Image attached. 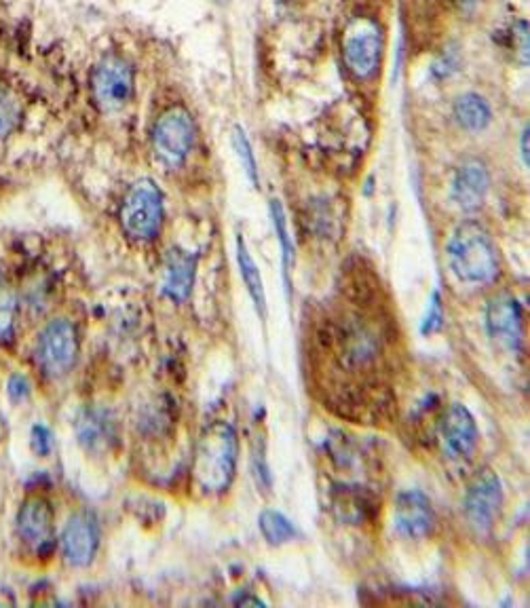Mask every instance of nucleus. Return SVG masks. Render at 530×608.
I'll return each mask as SVG.
<instances>
[{
  "instance_id": "f257e3e1",
  "label": "nucleus",
  "mask_w": 530,
  "mask_h": 608,
  "mask_svg": "<svg viewBox=\"0 0 530 608\" xmlns=\"http://www.w3.org/2000/svg\"><path fill=\"white\" fill-rule=\"evenodd\" d=\"M237 469V435L228 423L207 426L195 450L193 475L205 492L218 494L235 480Z\"/></svg>"
},
{
  "instance_id": "f03ea898",
  "label": "nucleus",
  "mask_w": 530,
  "mask_h": 608,
  "mask_svg": "<svg viewBox=\"0 0 530 608\" xmlns=\"http://www.w3.org/2000/svg\"><path fill=\"white\" fill-rule=\"evenodd\" d=\"M452 273L465 284H489L499 275V254L482 224L463 223L449 242Z\"/></svg>"
},
{
  "instance_id": "7ed1b4c3",
  "label": "nucleus",
  "mask_w": 530,
  "mask_h": 608,
  "mask_svg": "<svg viewBox=\"0 0 530 608\" xmlns=\"http://www.w3.org/2000/svg\"><path fill=\"white\" fill-rule=\"evenodd\" d=\"M164 224V195L153 180L134 184L121 205V226L134 242H153Z\"/></svg>"
},
{
  "instance_id": "20e7f679",
  "label": "nucleus",
  "mask_w": 530,
  "mask_h": 608,
  "mask_svg": "<svg viewBox=\"0 0 530 608\" xmlns=\"http://www.w3.org/2000/svg\"><path fill=\"white\" fill-rule=\"evenodd\" d=\"M330 346L338 364L349 372L370 370L381 357V343L374 327L362 322L357 315H347L338 320V324L332 330Z\"/></svg>"
},
{
  "instance_id": "39448f33",
  "label": "nucleus",
  "mask_w": 530,
  "mask_h": 608,
  "mask_svg": "<svg viewBox=\"0 0 530 608\" xmlns=\"http://www.w3.org/2000/svg\"><path fill=\"white\" fill-rule=\"evenodd\" d=\"M94 101L102 112H117L134 94V68L119 56L104 58L91 77Z\"/></svg>"
},
{
  "instance_id": "423d86ee",
  "label": "nucleus",
  "mask_w": 530,
  "mask_h": 608,
  "mask_svg": "<svg viewBox=\"0 0 530 608\" xmlns=\"http://www.w3.org/2000/svg\"><path fill=\"white\" fill-rule=\"evenodd\" d=\"M37 355L49 376H63L79 357V334L68 320H56L42 330Z\"/></svg>"
},
{
  "instance_id": "0eeeda50",
  "label": "nucleus",
  "mask_w": 530,
  "mask_h": 608,
  "mask_svg": "<svg viewBox=\"0 0 530 608\" xmlns=\"http://www.w3.org/2000/svg\"><path fill=\"white\" fill-rule=\"evenodd\" d=\"M153 144L161 161L180 165L195 144V122L184 108H171L153 129Z\"/></svg>"
},
{
  "instance_id": "6e6552de",
  "label": "nucleus",
  "mask_w": 530,
  "mask_h": 608,
  "mask_svg": "<svg viewBox=\"0 0 530 608\" xmlns=\"http://www.w3.org/2000/svg\"><path fill=\"white\" fill-rule=\"evenodd\" d=\"M383 56V35L374 21H355L347 30L343 58L355 79H370Z\"/></svg>"
},
{
  "instance_id": "1a4fd4ad",
  "label": "nucleus",
  "mask_w": 530,
  "mask_h": 608,
  "mask_svg": "<svg viewBox=\"0 0 530 608\" xmlns=\"http://www.w3.org/2000/svg\"><path fill=\"white\" fill-rule=\"evenodd\" d=\"M503 507V487L492 469H480L468 487L465 494V516L471 527L487 532L494 527Z\"/></svg>"
},
{
  "instance_id": "9d476101",
  "label": "nucleus",
  "mask_w": 530,
  "mask_h": 608,
  "mask_svg": "<svg viewBox=\"0 0 530 608\" xmlns=\"http://www.w3.org/2000/svg\"><path fill=\"white\" fill-rule=\"evenodd\" d=\"M100 546V527L98 520L81 511L68 520L61 535V551L70 567H87L96 558Z\"/></svg>"
},
{
  "instance_id": "9b49d317",
  "label": "nucleus",
  "mask_w": 530,
  "mask_h": 608,
  "mask_svg": "<svg viewBox=\"0 0 530 608\" xmlns=\"http://www.w3.org/2000/svg\"><path fill=\"white\" fill-rule=\"evenodd\" d=\"M53 520H56L53 509L41 497H32L23 501L18 513V532H20L21 541L41 556L49 553L56 537Z\"/></svg>"
},
{
  "instance_id": "f8f14e48",
  "label": "nucleus",
  "mask_w": 530,
  "mask_h": 608,
  "mask_svg": "<svg viewBox=\"0 0 530 608\" xmlns=\"http://www.w3.org/2000/svg\"><path fill=\"white\" fill-rule=\"evenodd\" d=\"M487 330L489 336L506 346V349H520L522 345V311L520 304L511 294L494 296L487 308Z\"/></svg>"
},
{
  "instance_id": "ddd939ff",
  "label": "nucleus",
  "mask_w": 530,
  "mask_h": 608,
  "mask_svg": "<svg viewBox=\"0 0 530 608\" xmlns=\"http://www.w3.org/2000/svg\"><path fill=\"white\" fill-rule=\"evenodd\" d=\"M435 522L433 507L428 494L419 490H406L398 497L393 509L395 530L406 539H423L428 537Z\"/></svg>"
},
{
  "instance_id": "4468645a",
  "label": "nucleus",
  "mask_w": 530,
  "mask_h": 608,
  "mask_svg": "<svg viewBox=\"0 0 530 608\" xmlns=\"http://www.w3.org/2000/svg\"><path fill=\"white\" fill-rule=\"evenodd\" d=\"M442 440L452 459L465 461L478 448V425L463 404H452L442 419Z\"/></svg>"
},
{
  "instance_id": "2eb2a0df",
  "label": "nucleus",
  "mask_w": 530,
  "mask_h": 608,
  "mask_svg": "<svg viewBox=\"0 0 530 608\" xmlns=\"http://www.w3.org/2000/svg\"><path fill=\"white\" fill-rule=\"evenodd\" d=\"M489 169L480 159H465L457 167L452 180V202L463 212H475L482 207L489 193Z\"/></svg>"
},
{
  "instance_id": "dca6fc26",
  "label": "nucleus",
  "mask_w": 530,
  "mask_h": 608,
  "mask_svg": "<svg viewBox=\"0 0 530 608\" xmlns=\"http://www.w3.org/2000/svg\"><path fill=\"white\" fill-rule=\"evenodd\" d=\"M164 277H161V287L167 298L184 303L195 284L197 275V254H190L180 247H174L165 254Z\"/></svg>"
},
{
  "instance_id": "f3484780",
  "label": "nucleus",
  "mask_w": 530,
  "mask_h": 608,
  "mask_svg": "<svg viewBox=\"0 0 530 608\" xmlns=\"http://www.w3.org/2000/svg\"><path fill=\"white\" fill-rule=\"evenodd\" d=\"M77 435L85 450L89 452H106L115 444L117 431L110 412L100 408H85L77 421Z\"/></svg>"
},
{
  "instance_id": "a211bd4d",
  "label": "nucleus",
  "mask_w": 530,
  "mask_h": 608,
  "mask_svg": "<svg viewBox=\"0 0 530 608\" xmlns=\"http://www.w3.org/2000/svg\"><path fill=\"white\" fill-rule=\"evenodd\" d=\"M454 119L468 131H482L489 127L492 112L489 101L478 94H465L454 101Z\"/></svg>"
},
{
  "instance_id": "6ab92c4d",
  "label": "nucleus",
  "mask_w": 530,
  "mask_h": 608,
  "mask_svg": "<svg viewBox=\"0 0 530 608\" xmlns=\"http://www.w3.org/2000/svg\"><path fill=\"white\" fill-rule=\"evenodd\" d=\"M237 264H239V273H242V280H244L245 287L252 296V303L258 308L261 317L266 315V294L265 284H263V275L258 271V264L252 261L249 252H247V245H245L244 237L239 235L237 237Z\"/></svg>"
},
{
  "instance_id": "aec40b11",
  "label": "nucleus",
  "mask_w": 530,
  "mask_h": 608,
  "mask_svg": "<svg viewBox=\"0 0 530 608\" xmlns=\"http://www.w3.org/2000/svg\"><path fill=\"white\" fill-rule=\"evenodd\" d=\"M258 527L271 546H284L296 537V528L277 509H265L258 518Z\"/></svg>"
},
{
  "instance_id": "412c9836",
  "label": "nucleus",
  "mask_w": 530,
  "mask_h": 608,
  "mask_svg": "<svg viewBox=\"0 0 530 608\" xmlns=\"http://www.w3.org/2000/svg\"><path fill=\"white\" fill-rule=\"evenodd\" d=\"M271 220L273 228L277 233V239L282 245V261H284V280H286L287 290H289V264L294 261V247L289 242V233H287L286 212L282 207V203L277 199L271 202Z\"/></svg>"
},
{
  "instance_id": "4be33fe9",
  "label": "nucleus",
  "mask_w": 530,
  "mask_h": 608,
  "mask_svg": "<svg viewBox=\"0 0 530 608\" xmlns=\"http://www.w3.org/2000/svg\"><path fill=\"white\" fill-rule=\"evenodd\" d=\"M18 315V298L7 277L0 273V341H7L13 334Z\"/></svg>"
},
{
  "instance_id": "5701e85b",
  "label": "nucleus",
  "mask_w": 530,
  "mask_h": 608,
  "mask_svg": "<svg viewBox=\"0 0 530 608\" xmlns=\"http://www.w3.org/2000/svg\"><path fill=\"white\" fill-rule=\"evenodd\" d=\"M20 115L18 100L11 94L0 91V138H7L16 131L18 122H20Z\"/></svg>"
},
{
  "instance_id": "b1692460",
  "label": "nucleus",
  "mask_w": 530,
  "mask_h": 608,
  "mask_svg": "<svg viewBox=\"0 0 530 608\" xmlns=\"http://www.w3.org/2000/svg\"><path fill=\"white\" fill-rule=\"evenodd\" d=\"M233 144H235V150H237L239 159L244 163L247 178L252 180L254 186H258V165H256L254 153H252V146L247 143V138H245L244 129H242V127H235V129H233Z\"/></svg>"
},
{
  "instance_id": "393cba45",
  "label": "nucleus",
  "mask_w": 530,
  "mask_h": 608,
  "mask_svg": "<svg viewBox=\"0 0 530 608\" xmlns=\"http://www.w3.org/2000/svg\"><path fill=\"white\" fill-rule=\"evenodd\" d=\"M442 320H444V311H442V298L438 292L431 294V303H429L428 313H425V320L421 325V332L423 334H433L442 327Z\"/></svg>"
},
{
  "instance_id": "a878e982",
  "label": "nucleus",
  "mask_w": 530,
  "mask_h": 608,
  "mask_svg": "<svg viewBox=\"0 0 530 608\" xmlns=\"http://www.w3.org/2000/svg\"><path fill=\"white\" fill-rule=\"evenodd\" d=\"M32 447H35V452L41 454V457H47L51 452V433L47 426L37 425L32 429Z\"/></svg>"
},
{
  "instance_id": "bb28decb",
  "label": "nucleus",
  "mask_w": 530,
  "mask_h": 608,
  "mask_svg": "<svg viewBox=\"0 0 530 608\" xmlns=\"http://www.w3.org/2000/svg\"><path fill=\"white\" fill-rule=\"evenodd\" d=\"M28 393H30V385H28L26 376L16 374V376L9 381V395H11L16 402H21L23 398H28Z\"/></svg>"
},
{
  "instance_id": "cd10ccee",
  "label": "nucleus",
  "mask_w": 530,
  "mask_h": 608,
  "mask_svg": "<svg viewBox=\"0 0 530 608\" xmlns=\"http://www.w3.org/2000/svg\"><path fill=\"white\" fill-rule=\"evenodd\" d=\"M254 475H258V480L263 482V487H271V471H268V465H266L265 452L258 450L254 452Z\"/></svg>"
},
{
  "instance_id": "c85d7f7f",
  "label": "nucleus",
  "mask_w": 530,
  "mask_h": 608,
  "mask_svg": "<svg viewBox=\"0 0 530 608\" xmlns=\"http://www.w3.org/2000/svg\"><path fill=\"white\" fill-rule=\"evenodd\" d=\"M520 153H522V161L529 165V127L522 131V138H520Z\"/></svg>"
},
{
  "instance_id": "c756f323",
  "label": "nucleus",
  "mask_w": 530,
  "mask_h": 608,
  "mask_svg": "<svg viewBox=\"0 0 530 608\" xmlns=\"http://www.w3.org/2000/svg\"><path fill=\"white\" fill-rule=\"evenodd\" d=\"M457 4H459L461 9H471V7L475 4V0H457Z\"/></svg>"
},
{
  "instance_id": "7c9ffc66",
  "label": "nucleus",
  "mask_w": 530,
  "mask_h": 608,
  "mask_svg": "<svg viewBox=\"0 0 530 608\" xmlns=\"http://www.w3.org/2000/svg\"><path fill=\"white\" fill-rule=\"evenodd\" d=\"M218 2H225V0H218Z\"/></svg>"
}]
</instances>
